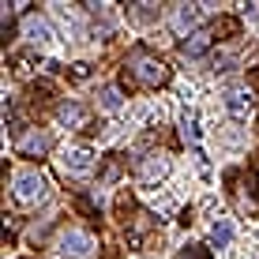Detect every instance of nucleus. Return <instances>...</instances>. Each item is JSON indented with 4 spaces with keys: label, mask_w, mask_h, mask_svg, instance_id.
I'll return each instance as SVG.
<instances>
[{
    "label": "nucleus",
    "mask_w": 259,
    "mask_h": 259,
    "mask_svg": "<svg viewBox=\"0 0 259 259\" xmlns=\"http://www.w3.org/2000/svg\"><path fill=\"white\" fill-rule=\"evenodd\" d=\"M57 252L64 259H91L94 255V240L83 233V229H68V233H60L57 240Z\"/></svg>",
    "instance_id": "obj_1"
},
{
    "label": "nucleus",
    "mask_w": 259,
    "mask_h": 259,
    "mask_svg": "<svg viewBox=\"0 0 259 259\" xmlns=\"http://www.w3.org/2000/svg\"><path fill=\"white\" fill-rule=\"evenodd\" d=\"M132 68H136V75L147 87H158V83H165V79H169V68L162 64V60L147 57V53H132Z\"/></svg>",
    "instance_id": "obj_2"
},
{
    "label": "nucleus",
    "mask_w": 259,
    "mask_h": 259,
    "mask_svg": "<svg viewBox=\"0 0 259 259\" xmlns=\"http://www.w3.org/2000/svg\"><path fill=\"white\" fill-rule=\"evenodd\" d=\"M15 199H19V203H38V199H46V177L34 173V169L19 173V177H15Z\"/></svg>",
    "instance_id": "obj_3"
},
{
    "label": "nucleus",
    "mask_w": 259,
    "mask_h": 259,
    "mask_svg": "<svg viewBox=\"0 0 259 259\" xmlns=\"http://www.w3.org/2000/svg\"><path fill=\"white\" fill-rule=\"evenodd\" d=\"M60 165H64L71 177H87V173H91V165H94V158H91V150H87V147H68L64 154H60Z\"/></svg>",
    "instance_id": "obj_4"
},
{
    "label": "nucleus",
    "mask_w": 259,
    "mask_h": 259,
    "mask_svg": "<svg viewBox=\"0 0 259 259\" xmlns=\"http://www.w3.org/2000/svg\"><path fill=\"white\" fill-rule=\"evenodd\" d=\"M226 109L233 113L237 120H244L248 113H252V94H248L244 87H229L226 91Z\"/></svg>",
    "instance_id": "obj_5"
},
{
    "label": "nucleus",
    "mask_w": 259,
    "mask_h": 259,
    "mask_svg": "<svg viewBox=\"0 0 259 259\" xmlns=\"http://www.w3.org/2000/svg\"><path fill=\"white\" fill-rule=\"evenodd\" d=\"M169 173V158L165 154H150L147 162H143V169H139V177L147 184H154V181H162V177Z\"/></svg>",
    "instance_id": "obj_6"
},
{
    "label": "nucleus",
    "mask_w": 259,
    "mask_h": 259,
    "mask_svg": "<svg viewBox=\"0 0 259 259\" xmlns=\"http://www.w3.org/2000/svg\"><path fill=\"white\" fill-rule=\"evenodd\" d=\"M173 26H177V34L195 30V26H199V8H195V4H181L177 15H173Z\"/></svg>",
    "instance_id": "obj_7"
},
{
    "label": "nucleus",
    "mask_w": 259,
    "mask_h": 259,
    "mask_svg": "<svg viewBox=\"0 0 259 259\" xmlns=\"http://www.w3.org/2000/svg\"><path fill=\"white\" fill-rule=\"evenodd\" d=\"M26 38H30L34 46H49V41H53V30H49V23H46V19L30 15V19H26Z\"/></svg>",
    "instance_id": "obj_8"
},
{
    "label": "nucleus",
    "mask_w": 259,
    "mask_h": 259,
    "mask_svg": "<svg viewBox=\"0 0 259 259\" xmlns=\"http://www.w3.org/2000/svg\"><path fill=\"white\" fill-rule=\"evenodd\" d=\"M57 117H60V124H68V128H83V124H87V109L75 105V102H64L57 109Z\"/></svg>",
    "instance_id": "obj_9"
},
{
    "label": "nucleus",
    "mask_w": 259,
    "mask_h": 259,
    "mask_svg": "<svg viewBox=\"0 0 259 259\" xmlns=\"http://www.w3.org/2000/svg\"><path fill=\"white\" fill-rule=\"evenodd\" d=\"M210 240H214L218 248H226L229 240H233V222H229V218H218V222L210 226Z\"/></svg>",
    "instance_id": "obj_10"
},
{
    "label": "nucleus",
    "mask_w": 259,
    "mask_h": 259,
    "mask_svg": "<svg viewBox=\"0 0 259 259\" xmlns=\"http://www.w3.org/2000/svg\"><path fill=\"white\" fill-rule=\"evenodd\" d=\"M210 49V30H195L188 41H184V53L188 57H199V53H207Z\"/></svg>",
    "instance_id": "obj_11"
},
{
    "label": "nucleus",
    "mask_w": 259,
    "mask_h": 259,
    "mask_svg": "<svg viewBox=\"0 0 259 259\" xmlns=\"http://www.w3.org/2000/svg\"><path fill=\"white\" fill-rule=\"evenodd\" d=\"M46 147H49V139H46V136H38V132H34V136H26V139L19 143V150H23V154H41Z\"/></svg>",
    "instance_id": "obj_12"
},
{
    "label": "nucleus",
    "mask_w": 259,
    "mask_h": 259,
    "mask_svg": "<svg viewBox=\"0 0 259 259\" xmlns=\"http://www.w3.org/2000/svg\"><path fill=\"white\" fill-rule=\"evenodd\" d=\"M102 109L105 113H117L120 109V94L113 91V87H105V91H102Z\"/></svg>",
    "instance_id": "obj_13"
},
{
    "label": "nucleus",
    "mask_w": 259,
    "mask_h": 259,
    "mask_svg": "<svg viewBox=\"0 0 259 259\" xmlns=\"http://www.w3.org/2000/svg\"><path fill=\"white\" fill-rule=\"evenodd\" d=\"M184 139H199V128H195V117H184Z\"/></svg>",
    "instance_id": "obj_14"
},
{
    "label": "nucleus",
    "mask_w": 259,
    "mask_h": 259,
    "mask_svg": "<svg viewBox=\"0 0 259 259\" xmlns=\"http://www.w3.org/2000/svg\"><path fill=\"white\" fill-rule=\"evenodd\" d=\"M181 259H207V255H203V252H184Z\"/></svg>",
    "instance_id": "obj_15"
}]
</instances>
